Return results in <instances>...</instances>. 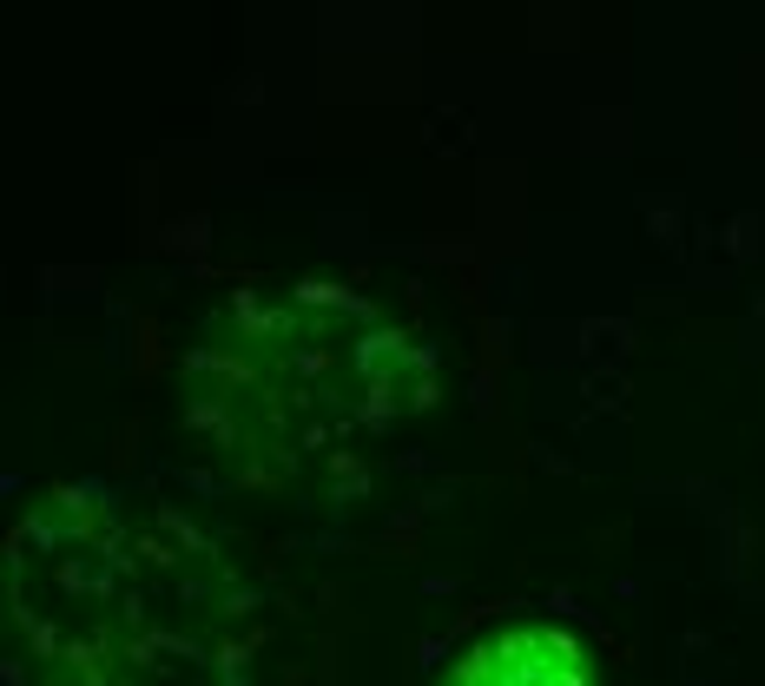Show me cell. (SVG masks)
Wrapping results in <instances>:
<instances>
[{
	"instance_id": "cell-1",
	"label": "cell",
	"mask_w": 765,
	"mask_h": 686,
	"mask_svg": "<svg viewBox=\"0 0 765 686\" xmlns=\"http://www.w3.org/2000/svg\"><path fill=\"white\" fill-rule=\"evenodd\" d=\"M449 686H588V667H581V654L561 634L514 627V634L482 641Z\"/></svg>"
}]
</instances>
